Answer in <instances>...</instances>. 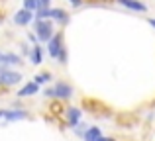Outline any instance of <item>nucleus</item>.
Wrapping results in <instances>:
<instances>
[{
    "mask_svg": "<svg viewBox=\"0 0 155 141\" xmlns=\"http://www.w3.org/2000/svg\"><path fill=\"white\" fill-rule=\"evenodd\" d=\"M118 2H120L122 6L130 8V10H136V12H147V6H145L143 2H140V0H118Z\"/></svg>",
    "mask_w": 155,
    "mask_h": 141,
    "instance_id": "9d476101",
    "label": "nucleus"
},
{
    "mask_svg": "<svg viewBox=\"0 0 155 141\" xmlns=\"http://www.w3.org/2000/svg\"><path fill=\"white\" fill-rule=\"evenodd\" d=\"M28 57H30L31 65H41V63H43V47L39 45V43H35V45L30 49Z\"/></svg>",
    "mask_w": 155,
    "mask_h": 141,
    "instance_id": "6e6552de",
    "label": "nucleus"
},
{
    "mask_svg": "<svg viewBox=\"0 0 155 141\" xmlns=\"http://www.w3.org/2000/svg\"><path fill=\"white\" fill-rule=\"evenodd\" d=\"M63 49V34H53V37L47 41V53H49L51 59H57V55Z\"/></svg>",
    "mask_w": 155,
    "mask_h": 141,
    "instance_id": "7ed1b4c3",
    "label": "nucleus"
},
{
    "mask_svg": "<svg viewBox=\"0 0 155 141\" xmlns=\"http://www.w3.org/2000/svg\"><path fill=\"white\" fill-rule=\"evenodd\" d=\"M2 112H4V110H0V120H2Z\"/></svg>",
    "mask_w": 155,
    "mask_h": 141,
    "instance_id": "b1692460",
    "label": "nucleus"
},
{
    "mask_svg": "<svg viewBox=\"0 0 155 141\" xmlns=\"http://www.w3.org/2000/svg\"><path fill=\"white\" fill-rule=\"evenodd\" d=\"M28 118H30V114H28L26 110H4L2 112V120L6 123L18 122V120H28Z\"/></svg>",
    "mask_w": 155,
    "mask_h": 141,
    "instance_id": "39448f33",
    "label": "nucleus"
},
{
    "mask_svg": "<svg viewBox=\"0 0 155 141\" xmlns=\"http://www.w3.org/2000/svg\"><path fill=\"white\" fill-rule=\"evenodd\" d=\"M73 86L69 82H63V80H59V82L53 86V98H57V100H69L73 96Z\"/></svg>",
    "mask_w": 155,
    "mask_h": 141,
    "instance_id": "f03ea898",
    "label": "nucleus"
},
{
    "mask_svg": "<svg viewBox=\"0 0 155 141\" xmlns=\"http://www.w3.org/2000/svg\"><path fill=\"white\" fill-rule=\"evenodd\" d=\"M65 114H67V126L77 127L81 123V116H83V112H81L79 108H67Z\"/></svg>",
    "mask_w": 155,
    "mask_h": 141,
    "instance_id": "0eeeda50",
    "label": "nucleus"
},
{
    "mask_svg": "<svg viewBox=\"0 0 155 141\" xmlns=\"http://www.w3.org/2000/svg\"><path fill=\"white\" fill-rule=\"evenodd\" d=\"M38 92H39V86L31 80V82H28L26 86L18 92V96H20V98H26V96H34V94H38Z\"/></svg>",
    "mask_w": 155,
    "mask_h": 141,
    "instance_id": "ddd939ff",
    "label": "nucleus"
},
{
    "mask_svg": "<svg viewBox=\"0 0 155 141\" xmlns=\"http://www.w3.org/2000/svg\"><path fill=\"white\" fill-rule=\"evenodd\" d=\"M49 110L53 112V114H63L65 108L61 106V102H51V104H49Z\"/></svg>",
    "mask_w": 155,
    "mask_h": 141,
    "instance_id": "a211bd4d",
    "label": "nucleus"
},
{
    "mask_svg": "<svg viewBox=\"0 0 155 141\" xmlns=\"http://www.w3.org/2000/svg\"><path fill=\"white\" fill-rule=\"evenodd\" d=\"M35 22V39H38L39 43H47L49 39L53 37V24L49 20H34Z\"/></svg>",
    "mask_w": 155,
    "mask_h": 141,
    "instance_id": "f257e3e1",
    "label": "nucleus"
},
{
    "mask_svg": "<svg viewBox=\"0 0 155 141\" xmlns=\"http://www.w3.org/2000/svg\"><path fill=\"white\" fill-rule=\"evenodd\" d=\"M43 94H45V96H47V98H53V88H47V90H45V92H43Z\"/></svg>",
    "mask_w": 155,
    "mask_h": 141,
    "instance_id": "412c9836",
    "label": "nucleus"
},
{
    "mask_svg": "<svg viewBox=\"0 0 155 141\" xmlns=\"http://www.w3.org/2000/svg\"><path fill=\"white\" fill-rule=\"evenodd\" d=\"M49 18L57 20L59 24H69V14L63 10V8H51L49 10Z\"/></svg>",
    "mask_w": 155,
    "mask_h": 141,
    "instance_id": "9b49d317",
    "label": "nucleus"
},
{
    "mask_svg": "<svg viewBox=\"0 0 155 141\" xmlns=\"http://www.w3.org/2000/svg\"><path fill=\"white\" fill-rule=\"evenodd\" d=\"M118 122L124 123V127H134V126H136V118H134V114H122V116H118Z\"/></svg>",
    "mask_w": 155,
    "mask_h": 141,
    "instance_id": "2eb2a0df",
    "label": "nucleus"
},
{
    "mask_svg": "<svg viewBox=\"0 0 155 141\" xmlns=\"http://www.w3.org/2000/svg\"><path fill=\"white\" fill-rule=\"evenodd\" d=\"M22 80V75L16 71H10V69H0V84L4 86H14Z\"/></svg>",
    "mask_w": 155,
    "mask_h": 141,
    "instance_id": "20e7f679",
    "label": "nucleus"
},
{
    "mask_svg": "<svg viewBox=\"0 0 155 141\" xmlns=\"http://www.w3.org/2000/svg\"><path fill=\"white\" fill-rule=\"evenodd\" d=\"M83 106L87 108V112H91V114H94V116H96V110H106L100 102H96V100H88V98L83 100Z\"/></svg>",
    "mask_w": 155,
    "mask_h": 141,
    "instance_id": "4468645a",
    "label": "nucleus"
},
{
    "mask_svg": "<svg viewBox=\"0 0 155 141\" xmlns=\"http://www.w3.org/2000/svg\"><path fill=\"white\" fill-rule=\"evenodd\" d=\"M34 22V12H28V10H20L14 14V24L16 26H30Z\"/></svg>",
    "mask_w": 155,
    "mask_h": 141,
    "instance_id": "423d86ee",
    "label": "nucleus"
},
{
    "mask_svg": "<svg viewBox=\"0 0 155 141\" xmlns=\"http://www.w3.org/2000/svg\"><path fill=\"white\" fill-rule=\"evenodd\" d=\"M100 137H102V131H100L96 126H88L87 131H84V135H83L84 141H98Z\"/></svg>",
    "mask_w": 155,
    "mask_h": 141,
    "instance_id": "f8f14e48",
    "label": "nucleus"
},
{
    "mask_svg": "<svg viewBox=\"0 0 155 141\" xmlns=\"http://www.w3.org/2000/svg\"><path fill=\"white\" fill-rule=\"evenodd\" d=\"M69 2H71V4H73V6H75V8H77V6H81V4H83V0H69Z\"/></svg>",
    "mask_w": 155,
    "mask_h": 141,
    "instance_id": "4be33fe9",
    "label": "nucleus"
},
{
    "mask_svg": "<svg viewBox=\"0 0 155 141\" xmlns=\"http://www.w3.org/2000/svg\"><path fill=\"white\" fill-rule=\"evenodd\" d=\"M24 10L35 12V10H38V0H24Z\"/></svg>",
    "mask_w": 155,
    "mask_h": 141,
    "instance_id": "f3484780",
    "label": "nucleus"
},
{
    "mask_svg": "<svg viewBox=\"0 0 155 141\" xmlns=\"http://www.w3.org/2000/svg\"><path fill=\"white\" fill-rule=\"evenodd\" d=\"M57 61H59L61 65H65V63H67V49H65V47L61 49V53L57 55Z\"/></svg>",
    "mask_w": 155,
    "mask_h": 141,
    "instance_id": "6ab92c4d",
    "label": "nucleus"
},
{
    "mask_svg": "<svg viewBox=\"0 0 155 141\" xmlns=\"http://www.w3.org/2000/svg\"><path fill=\"white\" fill-rule=\"evenodd\" d=\"M49 80H51V72L49 71H43V72H39V75H35L34 82L39 86V84H45V82H49Z\"/></svg>",
    "mask_w": 155,
    "mask_h": 141,
    "instance_id": "dca6fc26",
    "label": "nucleus"
},
{
    "mask_svg": "<svg viewBox=\"0 0 155 141\" xmlns=\"http://www.w3.org/2000/svg\"><path fill=\"white\" fill-rule=\"evenodd\" d=\"M0 65H22V57L16 53H0Z\"/></svg>",
    "mask_w": 155,
    "mask_h": 141,
    "instance_id": "1a4fd4ad",
    "label": "nucleus"
},
{
    "mask_svg": "<svg viewBox=\"0 0 155 141\" xmlns=\"http://www.w3.org/2000/svg\"><path fill=\"white\" fill-rule=\"evenodd\" d=\"M38 8H43V10L51 8V0H38Z\"/></svg>",
    "mask_w": 155,
    "mask_h": 141,
    "instance_id": "aec40b11",
    "label": "nucleus"
},
{
    "mask_svg": "<svg viewBox=\"0 0 155 141\" xmlns=\"http://www.w3.org/2000/svg\"><path fill=\"white\" fill-rule=\"evenodd\" d=\"M147 22H149V26H151V27H153V30H155V18H149V20H147Z\"/></svg>",
    "mask_w": 155,
    "mask_h": 141,
    "instance_id": "5701e85b",
    "label": "nucleus"
},
{
    "mask_svg": "<svg viewBox=\"0 0 155 141\" xmlns=\"http://www.w3.org/2000/svg\"><path fill=\"white\" fill-rule=\"evenodd\" d=\"M104 2H106V0H104Z\"/></svg>",
    "mask_w": 155,
    "mask_h": 141,
    "instance_id": "393cba45",
    "label": "nucleus"
}]
</instances>
